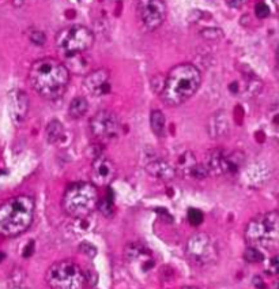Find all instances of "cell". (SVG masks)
<instances>
[{
    "label": "cell",
    "mask_w": 279,
    "mask_h": 289,
    "mask_svg": "<svg viewBox=\"0 0 279 289\" xmlns=\"http://www.w3.org/2000/svg\"><path fill=\"white\" fill-rule=\"evenodd\" d=\"M45 137L49 144H57L64 137V127L59 120H51L45 130Z\"/></svg>",
    "instance_id": "17"
},
{
    "label": "cell",
    "mask_w": 279,
    "mask_h": 289,
    "mask_svg": "<svg viewBox=\"0 0 279 289\" xmlns=\"http://www.w3.org/2000/svg\"><path fill=\"white\" fill-rule=\"evenodd\" d=\"M90 177H91V183L95 187H105L111 184L116 177V167L112 163V160L104 154L94 158L91 164Z\"/></svg>",
    "instance_id": "12"
},
{
    "label": "cell",
    "mask_w": 279,
    "mask_h": 289,
    "mask_svg": "<svg viewBox=\"0 0 279 289\" xmlns=\"http://www.w3.org/2000/svg\"><path fill=\"white\" fill-rule=\"evenodd\" d=\"M270 12H271V10H270V7H268V4H266V3L260 1V3H257V4H256L255 14L257 18H260V19L267 18V17H270Z\"/></svg>",
    "instance_id": "26"
},
{
    "label": "cell",
    "mask_w": 279,
    "mask_h": 289,
    "mask_svg": "<svg viewBox=\"0 0 279 289\" xmlns=\"http://www.w3.org/2000/svg\"><path fill=\"white\" fill-rule=\"evenodd\" d=\"M229 131V120L225 112H217L208 120V134L211 138L225 137Z\"/></svg>",
    "instance_id": "16"
},
{
    "label": "cell",
    "mask_w": 279,
    "mask_h": 289,
    "mask_svg": "<svg viewBox=\"0 0 279 289\" xmlns=\"http://www.w3.org/2000/svg\"><path fill=\"white\" fill-rule=\"evenodd\" d=\"M94 34L84 25H71L56 34V49L64 58H74L91 48Z\"/></svg>",
    "instance_id": "7"
},
{
    "label": "cell",
    "mask_w": 279,
    "mask_h": 289,
    "mask_svg": "<svg viewBox=\"0 0 279 289\" xmlns=\"http://www.w3.org/2000/svg\"><path fill=\"white\" fill-rule=\"evenodd\" d=\"M278 267H279L278 257L275 255V257H273V258L270 259V262H268V269H267V271H268V273H270V274H273V276H275V274L278 273Z\"/></svg>",
    "instance_id": "28"
},
{
    "label": "cell",
    "mask_w": 279,
    "mask_h": 289,
    "mask_svg": "<svg viewBox=\"0 0 279 289\" xmlns=\"http://www.w3.org/2000/svg\"><path fill=\"white\" fill-rule=\"evenodd\" d=\"M146 172L150 176H153L155 179L162 181H170L176 177V168L173 167L172 164L167 163V160H153L146 165Z\"/></svg>",
    "instance_id": "15"
},
{
    "label": "cell",
    "mask_w": 279,
    "mask_h": 289,
    "mask_svg": "<svg viewBox=\"0 0 279 289\" xmlns=\"http://www.w3.org/2000/svg\"><path fill=\"white\" fill-rule=\"evenodd\" d=\"M185 255L192 265L203 267L217 262L218 247L211 236L204 232H199L191 236L187 241Z\"/></svg>",
    "instance_id": "8"
},
{
    "label": "cell",
    "mask_w": 279,
    "mask_h": 289,
    "mask_svg": "<svg viewBox=\"0 0 279 289\" xmlns=\"http://www.w3.org/2000/svg\"><path fill=\"white\" fill-rule=\"evenodd\" d=\"M90 133L101 142H109L119 137L120 120L112 111L102 109L90 119Z\"/></svg>",
    "instance_id": "10"
},
{
    "label": "cell",
    "mask_w": 279,
    "mask_h": 289,
    "mask_svg": "<svg viewBox=\"0 0 279 289\" xmlns=\"http://www.w3.org/2000/svg\"><path fill=\"white\" fill-rule=\"evenodd\" d=\"M245 240L250 246L277 250L279 243L278 211H268L253 217L245 227Z\"/></svg>",
    "instance_id": "5"
},
{
    "label": "cell",
    "mask_w": 279,
    "mask_h": 289,
    "mask_svg": "<svg viewBox=\"0 0 279 289\" xmlns=\"http://www.w3.org/2000/svg\"><path fill=\"white\" fill-rule=\"evenodd\" d=\"M29 112V97L24 90H14L10 94V114L15 124H21Z\"/></svg>",
    "instance_id": "14"
},
{
    "label": "cell",
    "mask_w": 279,
    "mask_h": 289,
    "mask_svg": "<svg viewBox=\"0 0 279 289\" xmlns=\"http://www.w3.org/2000/svg\"><path fill=\"white\" fill-rule=\"evenodd\" d=\"M84 89L89 91L91 96L101 97L111 90V75L105 68H98L89 72L84 81Z\"/></svg>",
    "instance_id": "13"
},
{
    "label": "cell",
    "mask_w": 279,
    "mask_h": 289,
    "mask_svg": "<svg viewBox=\"0 0 279 289\" xmlns=\"http://www.w3.org/2000/svg\"><path fill=\"white\" fill-rule=\"evenodd\" d=\"M29 82L37 94L47 100H57L67 90L70 84V71L57 59L44 58L31 64Z\"/></svg>",
    "instance_id": "1"
},
{
    "label": "cell",
    "mask_w": 279,
    "mask_h": 289,
    "mask_svg": "<svg viewBox=\"0 0 279 289\" xmlns=\"http://www.w3.org/2000/svg\"><path fill=\"white\" fill-rule=\"evenodd\" d=\"M89 109V103L84 97H75L68 107V115L71 116L72 119H81L84 117V115L87 114Z\"/></svg>",
    "instance_id": "18"
},
{
    "label": "cell",
    "mask_w": 279,
    "mask_h": 289,
    "mask_svg": "<svg viewBox=\"0 0 279 289\" xmlns=\"http://www.w3.org/2000/svg\"><path fill=\"white\" fill-rule=\"evenodd\" d=\"M97 187L89 181H78L67 187L63 195V210L72 218H86L97 209L98 205Z\"/></svg>",
    "instance_id": "4"
},
{
    "label": "cell",
    "mask_w": 279,
    "mask_h": 289,
    "mask_svg": "<svg viewBox=\"0 0 279 289\" xmlns=\"http://www.w3.org/2000/svg\"><path fill=\"white\" fill-rule=\"evenodd\" d=\"M247 0H226L227 6L232 7V8H241V7L245 4Z\"/></svg>",
    "instance_id": "30"
},
{
    "label": "cell",
    "mask_w": 279,
    "mask_h": 289,
    "mask_svg": "<svg viewBox=\"0 0 279 289\" xmlns=\"http://www.w3.org/2000/svg\"><path fill=\"white\" fill-rule=\"evenodd\" d=\"M202 84V74L199 68L190 63L173 67L165 78L164 87L160 93L161 100L169 107H178L199 90Z\"/></svg>",
    "instance_id": "2"
},
{
    "label": "cell",
    "mask_w": 279,
    "mask_h": 289,
    "mask_svg": "<svg viewBox=\"0 0 279 289\" xmlns=\"http://www.w3.org/2000/svg\"><path fill=\"white\" fill-rule=\"evenodd\" d=\"M150 124H151V130L157 137H164L165 135V116L164 114L154 109L151 115H150Z\"/></svg>",
    "instance_id": "19"
},
{
    "label": "cell",
    "mask_w": 279,
    "mask_h": 289,
    "mask_svg": "<svg viewBox=\"0 0 279 289\" xmlns=\"http://www.w3.org/2000/svg\"><path fill=\"white\" fill-rule=\"evenodd\" d=\"M203 220H204V216H203V213L199 209H190L188 210V221L192 225H200L203 223Z\"/></svg>",
    "instance_id": "24"
},
{
    "label": "cell",
    "mask_w": 279,
    "mask_h": 289,
    "mask_svg": "<svg viewBox=\"0 0 279 289\" xmlns=\"http://www.w3.org/2000/svg\"><path fill=\"white\" fill-rule=\"evenodd\" d=\"M30 41L33 42L37 47H42L47 42V37L44 34V31L41 30H31L29 33Z\"/></svg>",
    "instance_id": "25"
},
{
    "label": "cell",
    "mask_w": 279,
    "mask_h": 289,
    "mask_svg": "<svg viewBox=\"0 0 279 289\" xmlns=\"http://www.w3.org/2000/svg\"><path fill=\"white\" fill-rule=\"evenodd\" d=\"M149 255L147 250L142 244H128L125 248V257L130 260H138L140 257Z\"/></svg>",
    "instance_id": "21"
},
{
    "label": "cell",
    "mask_w": 279,
    "mask_h": 289,
    "mask_svg": "<svg viewBox=\"0 0 279 289\" xmlns=\"http://www.w3.org/2000/svg\"><path fill=\"white\" fill-rule=\"evenodd\" d=\"M245 156L241 151H226L223 149H213L208 153L206 168L208 175H236L243 168Z\"/></svg>",
    "instance_id": "9"
},
{
    "label": "cell",
    "mask_w": 279,
    "mask_h": 289,
    "mask_svg": "<svg viewBox=\"0 0 279 289\" xmlns=\"http://www.w3.org/2000/svg\"><path fill=\"white\" fill-rule=\"evenodd\" d=\"M138 14L147 30H157L167 18L164 0H138Z\"/></svg>",
    "instance_id": "11"
},
{
    "label": "cell",
    "mask_w": 279,
    "mask_h": 289,
    "mask_svg": "<svg viewBox=\"0 0 279 289\" xmlns=\"http://www.w3.org/2000/svg\"><path fill=\"white\" fill-rule=\"evenodd\" d=\"M45 283L51 289H84L86 276L77 262L65 259L48 267Z\"/></svg>",
    "instance_id": "6"
},
{
    "label": "cell",
    "mask_w": 279,
    "mask_h": 289,
    "mask_svg": "<svg viewBox=\"0 0 279 289\" xmlns=\"http://www.w3.org/2000/svg\"><path fill=\"white\" fill-rule=\"evenodd\" d=\"M34 253V241H30L26 244V247L24 250V258H30Z\"/></svg>",
    "instance_id": "29"
},
{
    "label": "cell",
    "mask_w": 279,
    "mask_h": 289,
    "mask_svg": "<svg viewBox=\"0 0 279 289\" xmlns=\"http://www.w3.org/2000/svg\"><path fill=\"white\" fill-rule=\"evenodd\" d=\"M97 209H100L104 216L111 217L113 214V197L112 194L109 193L104 199L98 201V205H97Z\"/></svg>",
    "instance_id": "23"
},
{
    "label": "cell",
    "mask_w": 279,
    "mask_h": 289,
    "mask_svg": "<svg viewBox=\"0 0 279 289\" xmlns=\"http://www.w3.org/2000/svg\"><path fill=\"white\" fill-rule=\"evenodd\" d=\"M4 258H6V254L0 253V262H3V260H4Z\"/></svg>",
    "instance_id": "31"
},
{
    "label": "cell",
    "mask_w": 279,
    "mask_h": 289,
    "mask_svg": "<svg viewBox=\"0 0 279 289\" xmlns=\"http://www.w3.org/2000/svg\"><path fill=\"white\" fill-rule=\"evenodd\" d=\"M197 161H196L195 156H194V153H191V151H187L184 153L183 156L180 157V161H178V167L181 168V171L184 172L185 175L190 176L191 171L192 168L195 167Z\"/></svg>",
    "instance_id": "20"
},
{
    "label": "cell",
    "mask_w": 279,
    "mask_h": 289,
    "mask_svg": "<svg viewBox=\"0 0 279 289\" xmlns=\"http://www.w3.org/2000/svg\"><path fill=\"white\" fill-rule=\"evenodd\" d=\"M34 199L18 195L0 205V235L15 237L26 232L33 223Z\"/></svg>",
    "instance_id": "3"
},
{
    "label": "cell",
    "mask_w": 279,
    "mask_h": 289,
    "mask_svg": "<svg viewBox=\"0 0 279 289\" xmlns=\"http://www.w3.org/2000/svg\"><path fill=\"white\" fill-rule=\"evenodd\" d=\"M81 251L86 254L89 258H94L95 254H97V248L93 244H90V243H82L81 244Z\"/></svg>",
    "instance_id": "27"
},
{
    "label": "cell",
    "mask_w": 279,
    "mask_h": 289,
    "mask_svg": "<svg viewBox=\"0 0 279 289\" xmlns=\"http://www.w3.org/2000/svg\"><path fill=\"white\" fill-rule=\"evenodd\" d=\"M244 258L250 263H259V262H261L264 259V255L261 253L260 248L248 246L247 250H245V253H244Z\"/></svg>",
    "instance_id": "22"
},
{
    "label": "cell",
    "mask_w": 279,
    "mask_h": 289,
    "mask_svg": "<svg viewBox=\"0 0 279 289\" xmlns=\"http://www.w3.org/2000/svg\"><path fill=\"white\" fill-rule=\"evenodd\" d=\"M183 289H199V288H197V287H185V288Z\"/></svg>",
    "instance_id": "32"
}]
</instances>
